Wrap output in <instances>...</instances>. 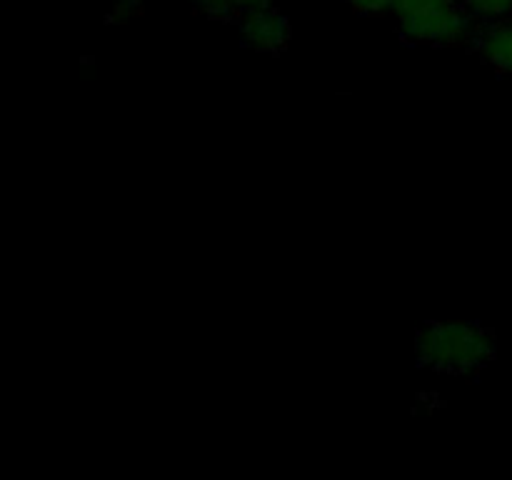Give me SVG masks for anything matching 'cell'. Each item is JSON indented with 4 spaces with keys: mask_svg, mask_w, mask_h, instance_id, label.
I'll list each match as a JSON object with an SVG mask.
<instances>
[{
    "mask_svg": "<svg viewBox=\"0 0 512 480\" xmlns=\"http://www.w3.org/2000/svg\"><path fill=\"white\" fill-rule=\"evenodd\" d=\"M415 355L435 373L473 375L495 358V335L478 323L438 320L418 330Z\"/></svg>",
    "mask_w": 512,
    "mask_h": 480,
    "instance_id": "1",
    "label": "cell"
},
{
    "mask_svg": "<svg viewBox=\"0 0 512 480\" xmlns=\"http://www.w3.org/2000/svg\"><path fill=\"white\" fill-rule=\"evenodd\" d=\"M393 13L410 43L463 45L478 35V20L460 0H395Z\"/></svg>",
    "mask_w": 512,
    "mask_h": 480,
    "instance_id": "2",
    "label": "cell"
},
{
    "mask_svg": "<svg viewBox=\"0 0 512 480\" xmlns=\"http://www.w3.org/2000/svg\"><path fill=\"white\" fill-rule=\"evenodd\" d=\"M240 35L245 45L258 53H280L290 43V23L283 13L273 8L253 10L240 15Z\"/></svg>",
    "mask_w": 512,
    "mask_h": 480,
    "instance_id": "3",
    "label": "cell"
},
{
    "mask_svg": "<svg viewBox=\"0 0 512 480\" xmlns=\"http://www.w3.org/2000/svg\"><path fill=\"white\" fill-rule=\"evenodd\" d=\"M473 43L490 68L512 75V15L493 20L483 30H478Z\"/></svg>",
    "mask_w": 512,
    "mask_h": 480,
    "instance_id": "4",
    "label": "cell"
},
{
    "mask_svg": "<svg viewBox=\"0 0 512 480\" xmlns=\"http://www.w3.org/2000/svg\"><path fill=\"white\" fill-rule=\"evenodd\" d=\"M475 20L493 23V20L512 15V0H460Z\"/></svg>",
    "mask_w": 512,
    "mask_h": 480,
    "instance_id": "5",
    "label": "cell"
},
{
    "mask_svg": "<svg viewBox=\"0 0 512 480\" xmlns=\"http://www.w3.org/2000/svg\"><path fill=\"white\" fill-rule=\"evenodd\" d=\"M198 13L208 15L215 20H230L238 18V10L233 8V0H188Z\"/></svg>",
    "mask_w": 512,
    "mask_h": 480,
    "instance_id": "6",
    "label": "cell"
},
{
    "mask_svg": "<svg viewBox=\"0 0 512 480\" xmlns=\"http://www.w3.org/2000/svg\"><path fill=\"white\" fill-rule=\"evenodd\" d=\"M143 15V0H115L110 8V23H130Z\"/></svg>",
    "mask_w": 512,
    "mask_h": 480,
    "instance_id": "7",
    "label": "cell"
},
{
    "mask_svg": "<svg viewBox=\"0 0 512 480\" xmlns=\"http://www.w3.org/2000/svg\"><path fill=\"white\" fill-rule=\"evenodd\" d=\"M345 3L360 15H378V13H388V10H393L395 0H345Z\"/></svg>",
    "mask_w": 512,
    "mask_h": 480,
    "instance_id": "8",
    "label": "cell"
},
{
    "mask_svg": "<svg viewBox=\"0 0 512 480\" xmlns=\"http://www.w3.org/2000/svg\"><path fill=\"white\" fill-rule=\"evenodd\" d=\"M275 0H233V8L238 10V15L253 13V10H263V8H273Z\"/></svg>",
    "mask_w": 512,
    "mask_h": 480,
    "instance_id": "9",
    "label": "cell"
}]
</instances>
